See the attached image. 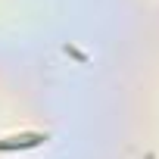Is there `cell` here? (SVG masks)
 <instances>
[{
    "label": "cell",
    "instance_id": "6da1fadb",
    "mask_svg": "<svg viewBox=\"0 0 159 159\" xmlns=\"http://www.w3.org/2000/svg\"><path fill=\"white\" fill-rule=\"evenodd\" d=\"M41 134H22V137H10V140H0V150H10V147H34L41 143Z\"/></svg>",
    "mask_w": 159,
    "mask_h": 159
}]
</instances>
